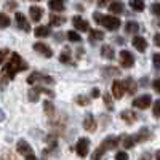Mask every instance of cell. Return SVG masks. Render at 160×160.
<instances>
[{"label": "cell", "instance_id": "1", "mask_svg": "<svg viewBox=\"0 0 160 160\" xmlns=\"http://www.w3.org/2000/svg\"><path fill=\"white\" fill-rule=\"evenodd\" d=\"M28 69H29V64L21 58L19 53L13 51L11 55H10V59L3 64V69H2L3 82H2V85H5L8 80H13L18 72H21V71H28Z\"/></svg>", "mask_w": 160, "mask_h": 160}, {"label": "cell", "instance_id": "2", "mask_svg": "<svg viewBox=\"0 0 160 160\" xmlns=\"http://www.w3.org/2000/svg\"><path fill=\"white\" fill-rule=\"evenodd\" d=\"M118 144H120V139L117 136H108V138H104L101 141V144L95 149V152L91 154V160H101L106 152L111 151V149H115Z\"/></svg>", "mask_w": 160, "mask_h": 160}, {"label": "cell", "instance_id": "3", "mask_svg": "<svg viewBox=\"0 0 160 160\" xmlns=\"http://www.w3.org/2000/svg\"><path fill=\"white\" fill-rule=\"evenodd\" d=\"M93 19H95L98 24H101L104 29H108V31H117L120 26H122V21H120L117 16L102 15V13H99V11L93 13Z\"/></svg>", "mask_w": 160, "mask_h": 160}, {"label": "cell", "instance_id": "4", "mask_svg": "<svg viewBox=\"0 0 160 160\" xmlns=\"http://www.w3.org/2000/svg\"><path fill=\"white\" fill-rule=\"evenodd\" d=\"M42 93L48 95L50 98L55 96V91L50 90V88H45V87H32V88L29 90V93H28V98H29L31 102H37V101H38V96L42 95Z\"/></svg>", "mask_w": 160, "mask_h": 160}, {"label": "cell", "instance_id": "5", "mask_svg": "<svg viewBox=\"0 0 160 160\" xmlns=\"http://www.w3.org/2000/svg\"><path fill=\"white\" fill-rule=\"evenodd\" d=\"M28 83L32 85V83H45V85H53L55 80L53 77L47 75V74H42V72H32L29 77H28Z\"/></svg>", "mask_w": 160, "mask_h": 160}, {"label": "cell", "instance_id": "6", "mask_svg": "<svg viewBox=\"0 0 160 160\" xmlns=\"http://www.w3.org/2000/svg\"><path fill=\"white\" fill-rule=\"evenodd\" d=\"M118 59H120V66H122L123 69H130V68H133V64H135V56H133V53L128 51V50L120 51Z\"/></svg>", "mask_w": 160, "mask_h": 160}, {"label": "cell", "instance_id": "7", "mask_svg": "<svg viewBox=\"0 0 160 160\" xmlns=\"http://www.w3.org/2000/svg\"><path fill=\"white\" fill-rule=\"evenodd\" d=\"M152 96L151 95H141V96H136L133 99V108L136 109H148L149 106L152 104Z\"/></svg>", "mask_w": 160, "mask_h": 160}, {"label": "cell", "instance_id": "8", "mask_svg": "<svg viewBox=\"0 0 160 160\" xmlns=\"http://www.w3.org/2000/svg\"><path fill=\"white\" fill-rule=\"evenodd\" d=\"M152 131L148 128V127H142L139 128V131L136 133L135 136H133V139H135V144H139V142H146V141H151L152 139Z\"/></svg>", "mask_w": 160, "mask_h": 160}, {"label": "cell", "instance_id": "9", "mask_svg": "<svg viewBox=\"0 0 160 160\" xmlns=\"http://www.w3.org/2000/svg\"><path fill=\"white\" fill-rule=\"evenodd\" d=\"M75 151H77V155L78 157H87L88 152H90V139L88 138H80L77 141V146H75Z\"/></svg>", "mask_w": 160, "mask_h": 160}, {"label": "cell", "instance_id": "10", "mask_svg": "<svg viewBox=\"0 0 160 160\" xmlns=\"http://www.w3.org/2000/svg\"><path fill=\"white\" fill-rule=\"evenodd\" d=\"M16 151L22 155V157H32L34 155V151H32V148H31V144L26 141V139H19L18 142H16Z\"/></svg>", "mask_w": 160, "mask_h": 160}, {"label": "cell", "instance_id": "11", "mask_svg": "<svg viewBox=\"0 0 160 160\" xmlns=\"http://www.w3.org/2000/svg\"><path fill=\"white\" fill-rule=\"evenodd\" d=\"M15 21H16V26H18V29L24 31V32H31V24L28 21V18H26L22 13L16 11V15H15Z\"/></svg>", "mask_w": 160, "mask_h": 160}, {"label": "cell", "instance_id": "12", "mask_svg": "<svg viewBox=\"0 0 160 160\" xmlns=\"http://www.w3.org/2000/svg\"><path fill=\"white\" fill-rule=\"evenodd\" d=\"M82 125H83V128L87 130V131H90V133H95L96 131V118H95V115L93 114H87L85 117H83V122H82Z\"/></svg>", "mask_w": 160, "mask_h": 160}, {"label": "cell", "instance_id": "13", "mask_svg": "<svg viewBox=\"0 0 160 160\" xmlns=\"http://www.w3.org/2000/svg\"><path fill=\"white\" fill-rule=\"evenodd\" d=\"M122 87L125 90V93H128V95H135L136 90H138V83H136V80L135 78H131V77H127L123 82H122Z\"/></svg>", "mask_w": 160, "mask_h": 160}, {"label": "cell", "instance_id": "14", "mask_svg": "<svg viewBox=\"0 0 160 160\" xmlns=\"http://www.w3.org/2000/svg\"><path fill=\"white\" fill-rule=\"evenodd\" d=\"M34 50L38 53V55H42V56H45V58H51V56H53V50H51L47 43H43V42L34 43Z\"/></svg>", "mask_w": 160, "mask_h": 160}, {"label": "cell", "instance_id": "15", "mask_svg": "<svg viewBox=\"0 0 160 160\" xmlns=\"http://www.w3.org/2000/svg\"><path fill=\"white\" fill-rule=\"evenodd\" d=\"M72 24H74V28H75L77 31H82V32L90 31V24H88V21L83 19L82 16H78V15L72 18Z\"/></svg>", "mask_w": 160, "mask_h": 160}, {"label": "cell", "instance_id": "16", "mask_svg": "<svg viewBox=\"0 0 160 160\" xmlns=\"http://www.w3.org/2000/svg\"><path fill=\"white\" fill-rule=\"evenodd\" d=\"M131 45L135 47L139 53H144L146 48H148V40H146L144 37H141V35H135L133 40H131Z\"/></svg>", "mask_w": 160, "mask_h": 160}, {"label": "cell", "instance_id": "17", "mask_svg": "<svg viewBox=\"0 0 160 160\" xmlns=\"http://www.w3.org/2000/svg\"><path fill=\"white\" fill-rule=\"evenodd\" d=\"M120 118H122L123 122H127L128 125H131V123H135L138 120V115H136V112H133L130 109H125V111L120 112Z\"/></svg>", "mask_w": 160, "mask_h": 160}, {"label": "cell", "instance_id": "18", "mask_svg": "<svg viewBox=\"0 0 160 160\" xmlns=\"http://www.w3.org/2000/svg\"><path fill=\"white\" fill-rule=\"evenodd\" d=\"M112 95H114V98H117V99H120L123 95H125V90H123V87H122V82L120 80H114L112 82Z\"/></svg>", "mask_w": 160, "mask_h": 160}, {"label": "cell", "instance_id": "19", "mask_svg": "<svg viewBox=\"0 0 160 160\" xmlns=\"http://www.w3.org/2000/svg\"><path fill=\"white\" fill-rule=\"evenodd\" d=\"M29 15H31V19L34 22H38L40 19H42V16H43V10L40 7H37V5H32L29 8Z\"/></svg>", "mask_w": 160, "mask_h": 160}, {"label": "cell", "instance_id": "20", "mask_svg": "<svg viewBox=\"0 0 160 160\" xmlns=\"http://www.w3.org/2000/svg\"><path fill=\"white\" fill-rule=\"evenodd\" d=\"M101 56L104 59H108V61H112L115 58V51H114V48L111 45H102L101 47Z\"/></svg>", "mask_w": 160, "mask_h": 160}, {"label": "cell", "instance_id": "21", "mask_svg": "<svg viewBox=\"0 0 160 160\" xmlns=\"http://www.w3.org/2000/svg\"><path fill=\"white\" fill-rule=\"evenodd\" d=\"M59 61L64 64H72V50L69 47H64L62 53L59 55Z\"/></svg>", "mask_w": 160, "mask_h": 160}, {"label": "cell", "instance_id": "22", "mask_svg": "<svg viewBox=\"0 0 160 160\" xmlns=\"http://www.w3.org/2000/svg\"><path fill=\"white\" fill-rule=\"evenodd\" d=\"M64 22H66V18L62 15H56V13L50 15V26H53V28H59Z\"/></svg>", "mask_w": 160, "mask_h": 160}, {"label": "cell", "instance_id": "23", "mask_svg": "<svg viewBox=\"0 0 160 160\" xmlns=\"http://www.w3.org/2000/svg\"><path fill=\"white\" fill-rule=\"evenodd\" d=\"M108 7H109V11L114 13V15H122L125 10L122 2H111V3H108Z\"/></svg>", "mask_w": 160, "mask_h": 160}, {"label": "cell", "instance_id": "24", "mask_svg": "<svg viewBox=\"0 0 160 160\" xmlns=\"http://www.w3.org/2000/svg\"><path fill=\"white\" fill-rule=\"evenodd\" d=\"M138 31H139V24H138L136 21H128V22H125V32H127V34L138 35Z\"/></svg>", "mask_w": 160, "mask_h": 160}, {"label": "cell", "instance_id": "25", "mask_svg": "<svg viewBox=\"0 0 160 160\" xmlns=\"http://www.w3.org/2000/svg\"><path fill=\"white\" fill-rule=\"evenodd\" d=\"M120 142H122V146L125 149H131V148H135V139H133L131 135H123V136H120L118 138Z\"/></svg>", "mask_w": 160, "mask_h": 160}, {"label": "cell", "instance_id": "26", "mask_svg": "<svg viewBox=\"0 0 160 160\" xmlns=\"http://www.w3.org/2000/svg\"><path fill=\"white\" fill-rule=\"evenodd\" d=\"M104 38V32L102 31H99V29H91L90 31V42L91 43H96V42H99V40H102Z\"/></svg>", "mask_w": 160, "mask_h": 160}, {"label": "cell", "instance_id": "27", "mask_svg": "<svg viewBox=\"0 0 160 160\" xmlns=\"http://www.w3.org/2000/svg\"><path fill=\"white\" fill-rule=\"evenodd\" d=\"M34 34H35V37H38V38H43V37H48V35L51 34V31H50L48 26H38V28H35Z\"/></svg>", "mask_w": 160, "mask_h": 160}, {"label": "cell", "instance_id": "28", "mask_svg": "<svg viewBox=\"0 0 160 160\" xmlns=\"http://www.w3.org/2000/svg\"><path fill=\"white\" fill-rule=\"evenodd\" d=\"M43 111H45V114L50 118H53V117L56 115V109H55V106H53L51 101H43Z\"/></svg>", "mask_w": 160, "mask_h": 160}, {"label": "cell", "instance_id": "29", "mask_svg": "<svg viewBox=\"0 0 160 160\" xmlns=\"http://www.w3.org/2000/svg\"><path fill=\"white\" fill-rule=\"evenodd\" d=\"M48 7L51 11H64L66 3L61 2V0H51V2H48Z\"/></svg>", "mask_w": 160, "mask_h": 160}, {"label": "cell", "instance_id": "30", "mask_svg": "<svg viewBox=\"0 0 160 160\" xmlns=\"http://www.w3.org/2000/svg\"><path fill=\"white\" fill-rule=\"evenodd\" d=\"M128 5H130L131 10H135V11H144V8H146V3L142 2V0H131Z\"/></svg>", "mask_w": 160, "mask_h": 160}, {"label": "cell", "instance_id": "31", "mask_svg": "<svg viewBox=\"0 0 160 160\" xmlns=\"http://www.w3.org/2000/svg\"><path fill=\"white\" fill-rule=\"evenodd\" d=\"M66 37H68V40L69 42H82V37H80V34L78 32H75V31H69V32H66Z\"/></svg>", "mask_w": 160, "mask_h": 160}, {"label": "cell", "instance_id": "32", "mask_svg": "<svg viewBox=\"0 0 160 160\" xmlns=\"http://www.w3.org/2000/svg\"><path fill=\"white\" fill-rule=\"evenodd\" d=\"M10 16L7 15V13H0V29H5L10 26Z\"/></svg>", "mask_w": 160, "mask_h": 160}, {"label": "cell", "instance_id": "33", "mask_svg": "<svg viewBox=\"0 0 160 160\" xmlns=\"http://www.w3.org/2000/svg\"><path fill=\"white\" fill-rule=\"evenodd\" d=\"M75 102L78 106H88L90 104V98L85 96V95H78V96H75Z\"/></svg>", "mask_w": 160, "mask_h": 160}, {"label": "cell", "instance_id": "34", "mask_svg": "<svg viewBox=\"0 0 160 160\" xmlns=\"http://www.w3.org/2000/svg\"><path fill=\"white\" fill-rule=\"evenodd\" d=\"M102 98H104V104H106V108L112 111V109H114V104H112V99H111V93H109V91H106Z\"/></svg>", "mask_w": 160, "mask_h": 160}, {"label": "cell", "instance_id": "35", "mask_svg": "<svg viewBox=\"0 0 160 160\" xmlns=\"http://www.w3.org/2000/svg\"><path fill=\"white\" fill-rule=\"evenodd\" d=\"M102 74H104V75H111V74H112V75H118V74H120V71H118L117 68L108 66V68H104V69H102Z\"/></svg>", "mask_w": 160, "mask_h": 160}, {"label": "cell", "instance_id": "36", "mask_svg": "<svg viewBox=\"0 0 160 160\" xmlns=\"http://www.w3.org/2000/svg\"><path fill=\"white\" fill-rule=\"evenodd\" d=\"M152 102H154V109H152L154 117H155V118H158V117H160V101H158V99H155V101H152Z\"/></svg>", "mask_w": 160, "mask_h": 160}, {"label": "cell", "instance_id": "37", "mask_svg": "<svg viewBox=\"0 0 160 160\" xmlns=\"http://www.w3.org/2000/svg\"><path fill=\"white\" fill-rule=\"evenodd\" d=\"M0 160H16V157H15V154H13V152L7 151V152H3L2 155H0Z\"/></svg>", "mask_w": 160, "mask_h": 160}, {"label": "cell", "instance_id": "38", "mask_svg": "<svg viewBox=\"0 0 160 160\" xmlns=\"http://www.w3.org/2000/svg\"><path fill=\"white\" fill-rule=\"evenodd\" d=\"M8 53H10L8 48H0V64L5 62V58L8 56Z\"/></svg>", "mask_w": 160, "mask_h": 160}, {"label": "cell", "instance_id": "39", "mask_svg": "<svg viewBox=\"0 0 160 160\" xmlns=\"http://www.w3.org/2000/svg\"><path fill=\"white\" fill-rule=\"evenodd\" d=\"M115 160H128V154L123 152V151H120L115 154Z\"/></svg>", "mask_w": 160, "mask_h": 160}, {"label": "cell", "instance_id": "40", "mask_svg": "<svg viewBox=\"0 0 160 160\" xmlns=\"http://www.w3.org/2000/svg\"><path fill=\"white\" fill-rule=\"evenodd\" d=\"M152 88L155 93H160V80L158 78H154V82H152Z\"/></svg>", "mask_w": 160, "mask_h": 160}, {"label": "cell", "instance_id": "41", "mask_svg": "<svg viewBox=\"0 0 160 160\" xmlns=\"http://www.w3.org/2000/svg\"><path fill=\"white\" fill-rule=\"evenodd\" d=\"M18 3L16 2H5V10H16Z\"/></svg>", "mask_w": 160, "mask_h": 160}, {"label": "cell", "instance_id": "42", "mask_svg": "<svg viewBox=\"0 0 160 160\" xmlns=\"http://www.w3.org/2000/svg\"><path fill=\"white\" fill-rule=\"evenodd\" d=\"M138 160H152L151 152H142V154L139 155V158H138Z\"/></svg>", "mask_w": 160, "mask_h": 160}, {"label": "cell", "instance_id": "43", "mask_svg": "<svg viewBox=\"0 0 160 160\" xmlns=\"http://www.w3.org/2000/svg\"><path fill=\"white\" fill-rule=\"evenodd\" d=\"M152 59H154V68L155 69H158V59H160V56H158V53H154V56H152Z\"/></svg>", "mask_w": 160, "mask_h": 160}, {"label": "cell", "instance_id": "44", "mask_svg": "<svg viewBox=\"0 0 160 160\" xmlns=\"http://www.w3.org/2000/svg\"><path fill=\"white\" fill-rule=\"evenodd\" d=\"M151 10H152V15H155V16H157V15H158V3H157V2H154V3H152V7H151Z\"/></svg>", "mask_w": 160, "mask_h": 160}, {"label": "cell", "instance_id": "45", "mask_svg": "<svg viewBox=\"0 0 160 160\" xmlns=\"http://www.w3.org/2000/svg\"><path fill=\"white\" fill-rule=\"evenodd\" d=\"M99 96V90L98 88H93L91 90V98H98Z\"/></svg>", "mask_w": 160, "mask_h": 160}, {"label": "cell", "instance_id": "46", "mask_svg": "<svg viewBox=\"0 0 160 160\" xmlns=\"http://www.w3.org/2000/svg\"><path fill=\"white\" fill-rule=\"evenodd\" d=\"M158 37H160L158 34H155V35H154V45H155V47H158V45H160V38H158Z\"/></svg>", "mask_w": 160, "mask_h": 160}, {"label": "cell", "instance_id": "47", "mask_svg": "<svg viewBox=\"0 0 160 160\" xmlns=\"http://www.w3.org/2000/svg\"><path fill=\"white\" fill-rule=\"evenodd\" d=\"M64 38V35L59 32V34H55V40H56V42H61V40Z\"/></svg>", "mask_w": 160, "mask_h": 160}, {"label": "cell", "instance_id": "48", "mask_svg": "<svg viewBox=\"0 0 160 160\" xmlns=\"http://www.w3.org/2000/svg\"><path fill=\"white\" fill-rule=\"evenodd\" d=\"M82 55H83V48H77V56L80 58Z\"/></svg>", "mask_w": 160, "mask_h": 160}, {"label": "cell", "instance_id": "49", "mask_svg": "<svg viewBox=\"0 0 160 160\" xmlns=\"http://www.w3.org/2000/svg\"><path fill=\"white\" fill-rule=\"evenodd\" d=\"M3 118H5V115H3V111L0 109V120H3Z\"/></svg>", "mask_w": 160, "mask_h": 160}, {"label": "cell", "instance_id": "50", "mask_svg": "<svg viewBox=\"0 0 160 160\" xmlns=\"http://www.w3.org/2000/svg\"><path fill=\"white\" fill-rule=\"evenodd\" d=\"M106 5H108L106 2H99V3H98V7H106Z\"/></svg>", "mask_w": 160, "mask_h": 160}, {"label": "cell", "instance_id": "51", "mask_svg": "<svg viewBox=\"0 0 160 160\" xmlns=\"http://www.w3.org/2000/svg\"><path fill=\"white\" fill-rule=\"evenodd\" d=\"M26 160H37V157H35V155H32V157H28Z\"/></svg>", "mask_w": 160, "mask_h": 160}, {"label": "cell", "instance_id": "52", "mask_svg": "<svg viewBox=\"0 0 160 160\" xmlns=\"http://www.w3.org/2000/svg\"><path fill=\"white\" fill-rule=\"evenodd\" d=\"M155 160H160V155H158V151H155Z\"/></svg>", "mask_w": 160, "mask_h": 160}]
</instances>
